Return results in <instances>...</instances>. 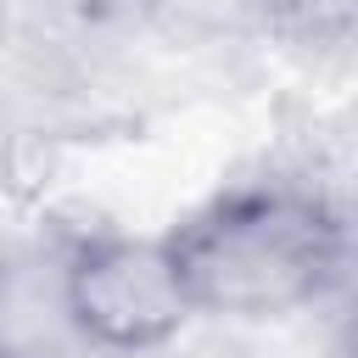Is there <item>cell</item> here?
I'll return each mask as SVG.
<instances>
[{
  "label": "cell",
  "instance_id": "3",
  "mask_svg": "<svg viewBox=\"0 0 358 358\" xmlns=\"http://www.w3.org/2000/svg\"><path fill=\"white\" fill-rule=\"evenodd\" d=\"M0 358H90L67 302L62 229L0 241Z\"/></svg>",
  "mask_w": 358,
  "mask_h": 358
},
{
  "label": "cell",
  "instance_id": "1",
  "mask_svg": "<svg viewBox=\"0 0 358 358\" xmlns=\"http://www.w3.org/2000/svg\"><path fill=\"white\" fill-rule=\"evenodd\" d=\"M196 319H285L330 302L352 274V218L336 190L263 173L207 196L162 229Z\"/></svg>",
  "mask_w": 358,
  "mask_h": 358
},
{
  "label": "cell",
  "instance_id": "4",
  "mask_svg": "<svg viewBox=\"0 0 358 358\" xmlns=\"http://www.w3.org/2000/svg\"><path fill=\"white\" fill-rule=\"evenodd\" d=\"M257 17H263L268 34H280L291 45L336 50V45L352 39L358 0H257Z\"/></svg>",
  "mask_w": 358,
  "mask_h": 358
},
{
  "label": "cell",
  "instance_id": "2",
  "mask_svg": "<svg viewBox=\"0 0 358 358\" xmlns=\"http://www.w3.org/2000/svg\"><path fill=\"white\" fill-rule=\"evenodd\" d=\"M62 263H67V302L90 358L157 352L196 319L162 235L62 229Z\"/></svg>",
  "mask_w": 358,
  "mask_h": 358
}]
</instances>
